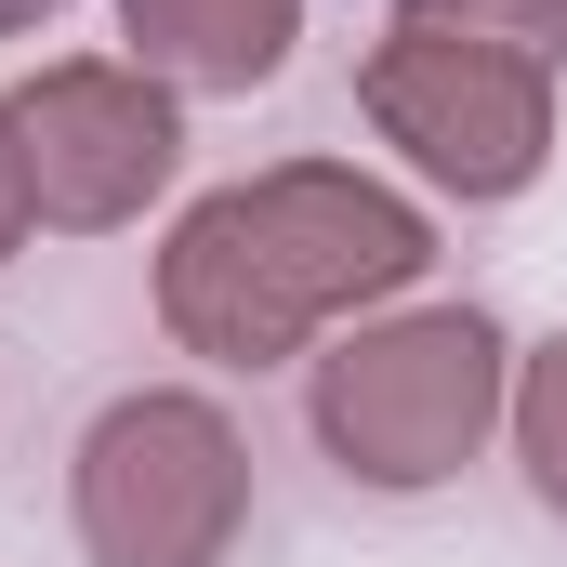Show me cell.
<instances>
[{
  "instance_id": "6da1fadb",
  "label": "cell",
  "mask_w": 567,
  "mask_h": 567,
  "mask_svg": "<svg viewBox=\"0 0 567 567\" xmlns=\"http://www.w3.org/2000/svg\"><path fill=\"white\" fill-rule=\"evenodd\" d=\"M423 265H435V225L396 185H370L343 158H278L251 185H212L172 225V251H158V330L185 357H212V370H278L330 317L396 303Z\"/></svg>"
},
{
  "instance_id": "7a4b0ae2",
  "label": "cell",
  "mask_w": 567,
  "mask_h": 567,
  "mask_svg": "<svg viewBox=\"0 0 567 567\" xmlns=\"http://www.w3.org/2000/svg\"><path fill=\"white\" fill-rule=\"evenodd\" d=\"M502 410H515V343H502V317H475V303L370 317V330H343V343L317 357V383H303L317 449H330L357 488H383V502L449 488V475L488 449Z\"/></svg>"
},
{
  "instance_id": "3957f363",
  "label": "cell",
  "mask_w": 567,
  "mask_h": 567,
  "mask_svg": "<svg viewBox=\"0 0 567 567\" xmlns=\"http://www.w3.org/2000/svg\"><path fill=\"white\" fill-rule=\"evenodd\" d=\"M66 515L93 567H225L251 528V435L185 383H133L80 435Z\"/></svg>"
},
{
  "instance_id": "277c9868",
  "label": "cell",
  "mask_w": 567,
  "mask_h": 567,
  "mask_svg": "<svg viewBox=\"0 0 567 567\" xmlns=\"http://www.w3.org/2000/svg\"><path fill=\"white\" fill-rule=\"evenodd\" d=\"M370 133L410 145V172L449 198H528L555 158V66L488 53V40H435V27H383L357 66Z\"/></svg>"
},
{
  "instance_id": "5b68a950",
  "label": "cell",
  "mask_w": 567,
  "mask_h": 567,
  "mask_svg": "<svg viewBox=\"0 0 567 567\" xmlns=\"http://www.w3.org/2000/svg\"><path fill=\"white\" fill-rule=\"evenodd\" d=\"M13 145H27V198L40 225L66 238H106L133 225L145 198L185 172V120H172V80H145L133 53H66L13 93Z\"/></svg>"
},
{
  "instance_id": "8992f818",
  "label": "cell",
  "mask_w": 567,
  "mask_h": 567,
  "mask_svg": "<svg viewBox=\"0 0 567 567\" xmlns=\"http://www.w3.org/2000/svg\"><path fill=\"white\" fill-rule=\"evenodd\" d=\"M120 40L172 93H265L303 40V0H120Z\"/></svg>"
},
{
  "instance_id": "52a82bcc",
  "label": "cell",
  "mask_w": 567,
  "mask_h": 567,
  "mask_svg": "<svg viewBox=\"0 0 567 567\" xmlns=\"http://www.w3.org/2000/svg\"><path fill=\"white\" fill-rule=\"evenodd\" d=\"M515 462H528V488H542V515L567 528V330L542 343V357H515Z\"/></svg>"
},
{
  "instance_id": "ba28073f",
  "label": "cell",
  "mask_w": 567,
  "mask_h": 567,
  "mask_svg": "<svg viewBox=\"0 0 567 567\" xmlns=\"http://www.w3.org/2000/svg\"><path fill=\"white\" fill-rule=\"evenodd\" d=\"M396 27H435V40H488V53L567 66V0H396Z\"/></svg>"
},
{
  "instance_id": "9c48e42d",
  "label": "cell",
  "mask_w": 567,
  "mask_h": 567,
  "mask_svg": "<svg viewBox=\"0 0 567 567\" xmlns=\"http://www.w3.org/2000/svg\"><path fill=\"white\" fill-rule=\"evenodd\" d=\"M27 225H40V198H27V145H13V106H0V265L27 251Z\"/></svg>"
},
{
  "instance_id": "30bf717a",
  "label": "cell",
  "mask_w": 567,
  "mask_h": 567,
  "mask_svg": "<svg viewBox=\"0 0 567 567\" xmlns=\"http://www.w3.org/2000/svg\"><path fill=\"white\" fill-rule=\"evenodd\" d=\"M40 13H66V0H0V40H13V27H40Z\"/></svg>"
}]
</instances>
